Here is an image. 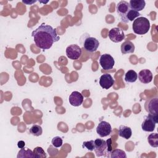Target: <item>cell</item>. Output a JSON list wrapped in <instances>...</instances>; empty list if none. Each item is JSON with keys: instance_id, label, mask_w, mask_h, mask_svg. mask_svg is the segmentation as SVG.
Masks as SVG:
<instances>
[{"instance_id": "obj_4", "label": "cell", "mask_w": 158, "mask_h": 158, "mask_svg": "<svg viewBox=\"0 0 158 158\" xmlns=\"http://www.w3.org/2000/svg\"><path fill=\"white\" fill-rule=\"evenodd\" d=\"M158 122V115H153L149 114L144 117V119L142 123L141 128L143 131L151 132L155 129L156 124Z\"/></svg>"}, {"instance_id": "obj_5", "label": "cell", "mask_w": 158, "mask_h": 158, "mask_svg": "<svg viewBox=\"0 0 158 158\" xmlns=\"http://www.w3.org/2000/svg\"><path fill=\"white\" fill-rule=\"evenodd\" d=\"M109 38L114 43H119L124 40L125 34L121 28L115 27L109 31Z\"/></svg>"}, {"instance_id": "obj_27", "label": "cell", "mask_w": 158, "mask_h": 158, "mask_svg": "<svg viewBox=\"0 0 158 158\" xmlns=\"http://www.w3.org/2000/svg\"><path fill=\"white\" fill-rule=\"evenodd\" d=\"M25 142L23 141H19V142H18V143H17V146L19 148H20V149H22V148H24V146H25Z\"/></svg>"}, {"instance_id": "obj_22", "label": "cell", "mask_w": 158, "mask_h": 158, "mask_svg": "<svg viewBox=\"0 0 158 158\" xmlns=\"http://www.w3.org/2000/svg\"><path fill=\"white\" fill-rule=\"evenodd\" d=\"M110 157L111 158H118V157H122V158H126L127 155L125 154V152L123 151V150L119 149H112V152H110Z\"/></svg>"}, {"instance_id": "obj_12", "label": "cell", "mask_w": 158, "mask_h": 158, "mask_svg": "<svg viewBox=\"0 0 158 158\" xmlns=\"http://www.w3.org/2000/svg\"><path fill=\"white\" fill-rule=\"evenodd\" d=\"M114 83V80L112 77L109 73L102 75L99 78V85L104 89H109L110 87L112 86Z\"/></svg>"}, {"instance_id": "obj_9", "label": "cell", "mask_w": 158, "mask_h": 158, "mask_svg": "<svg viewBox=\"0 0 158 158\" xmlns=\"http://www.w3.org/2000/svg\"><path fill=\"white\" fill-rule=\"evenodd\" d=\"M112 131V127L108 122L101 121L96 128V132L101 137H106L109 135Z\"/></svg>"}, {"instance_id": "obj_10", "label": "cell", "mask_w": 158, "mask_h": 158, "mask_svg": "<svg viewBox=\"0 0 158 158\" xmlns=\"http://www.w3.org/2000/svg\"><path fill=\"white\" fill-rule=\"evenodd\" d=\"M99 46V41L94 37H88L85 39L83 44V47L89 52H95Z\"/></svg>"}, {"instance_id": "obj_21", "label": "cell", "mask_w": 158, "mask_h": 158, "mask_svg": "<svg viewBox=\"0 0 158 158\" xmlns=\"http://www.w3.org/2000/svg\"><path fill=\"white\" fill-rule=\"evenodd\" d=\"M141 14L139 12H137V11H135L134 10L130 9L128 11V12L127 13V15H126L125 23H128L129 21H133V20L139 17V16Z\"/></svg>"}, {"instance_id": "obj_19", "label": "cell", "mask_w": 158, "mask_h": 158, "mask_svg": "<svg viewBox=\"0 0 158 158\" xmlns=\"http://www.w3.org/2000/svg\"><path fill=\"white\" fill-rule=\"evenodd\" d=\"M17 157V158H24V157L34 158L35 156L33 154V152L31 149H24V148H23L19 151Z\"/></svg>"}, {"instance_id": "obj_20", "label": "cell", "mask_w": 158, "mask_h": 158, "mask_svg": "<svg viewBox=\"0 0 158 158\" xmlns=\"http://www.w3.org/2000/svg\"><path fill=\"white\" fill-rule=\"evenodd\" d=\"M148 141L151 147L157 148L158 147V134L157 133H151L148 137Z\"/></svg>"}, {"instance_id": "obj_3", "label": "cell", "mask_w": 158, "mask_h": 158, "mask_svg": "<svg viewBox=\"0 0 158 158\" xmlns=\"http://www.w3.org/2000/svg\"><path fill=\"white\" fill-rule=\"evenodd\" d=\"M133 30L137 35H144L148 32L150 28V23L149 20L144 17H139L134 20Z\"/></svg>"}, {"instance_id": "obj_17", "label": "cell", "mask_w": 158, "mask_h": 158, "mask_svg": "<svg viewBox=\"0 0 158 158\" xmlns=\"http://www.w3.org/2000/svg\"><path fill=\"white\" fill-rule=\"evenodd\" d=\"M131 135L132 131L130 127L123 125H122L119 127L118 135L120 137H122L126 139H128L131 136Z\"/></svg>"}, {"instance_id": "obj_26", "label": "cell", "mask_w": 158, "mask_h": 158, "mask_svg": "<svg viewBox=\"0 0 158 158\" xmlns=\"http://www.w3.org/2000/svg\"><path fill=\"white\" fill-rule=\"evenodd\" d=\"M63 144L62 139L60 136H55L52 139V144L56 148L60 147Z\"/></svg>"}, {"instance_id": "obj_7", "label": "cell", "mask_w": 158, "mask_h": 158, "mask_svg": "<svg viewBox=\"0 0 158 158\" xmlns=\"http://www.w3.org/2000/svg\"><path fill=\"white\" fill-rule=\"evenodd\" d=\"M66 54L70 59L77 60L81 54V49L77 44H70L66 49Z\"/></svg>"}, {"instance_id": "obj_24", "label": "cell", "mask_w": 158, "mask_h": 158, "mask_svg": "<svg viewBox=\"0 0 158 158\" xmlns=\"http://www.w3.org/2000/svg\"><path fill=\"white\" fill-rule=\"evenodd\" d=\"M33 152L35 158H45L47 156L46 152L41 147H36Z\"/></svg>"}, {"instance_id": "obj_14", "label": "cell", "mask_w": 158, "mask_h": 158, "mask_svg": "<svg viewBox=\"0 0 158 158\" xmlns=\"http://www.w3.org/2000/svg\"><path fill=\"white\" fill-rule=\"evenodd\" d=\"M152 73L148 69H143L141 70L138 73L139 80L144 84L150 83L152 80Z\"/></svg>"}, {"instance_id": "obj_23", "label": "cell", "mask_w": 158, "mask_h": 158, "mask_svg": "<svg viewBox=\"0 0 158 158\" xmlns=\"http://www.w3.org/2000/svg\"><path fill=\"white\" fill-rule=\"evenodd\" d=\"M30 133L35 136H39L41 135L43 133V129L39 125H33L29 130Z\"/></svg>"}, {"instance_id": "obj_15", "label": "cell", "mask_w": 158, "mask_h": 158, "mask_svg": "<svg viewBox=\"0 0 158 158\" xmlns=\"http://www.w3.org/2000/svg\"><path fill=\"white\" fill-rule=\"evenodd\" d=\"M129 5L131 9L139 12L145 7L146 2L144 0H130Z\"/></svg>"}, {"instance_id": "obj_8", "label": "cell", "mask_w": 158, "mask_h": 158, "mask_svg": "<svg viewBox=\"0 0 158 158\" xmlns=\"http://www.w3.org/2000/svg\"><path fill=\"white\" fill-rule=\"evenodd\" d=\"M130 9L129 3L125 1H121L117 4L116 10L122 22L125 23L126 15Z\"/></svg>"}, {"instance_id": "obj_25", "label": "cell", "mask_w": 158, "mask_h": 158, "mask_svg": "<svg viewBox=\"0 0 158 158\" xmlns=\"http://www.w3.org/2000/svg\"><path fill=\"white\" fill-rule=\"evenodd\" d=\"M83 148H86L88 150L92 151L94 148V141L90 140L88 141H84L82 144Z\"/></svg>"}, {"instance_id": "obj_16", "label": "cell", "mask_w": 158, "mask_h": 158, "mask_svg": "<svg viewBox=\"0 0 158 158\" xmlns=\"http://www.w3.org/2000/svg\"><path fill=\"white\" fill-rule=\"evenodd\" d=\"M135 45L130 41H124L120 46L121 52L123 54L133 53L135 51Z\"/></svg>"}, {"instance_id": "obj_2", "label": "cell", "mask_w": 158, "mask_h": 158, "mask_svg": "<svg viewBox=\"0 0 158 158\" xmlns=\"http://www.w3.org/2000/svg\"><path fill=\"white\" fill-rule=\"evenodd\" d=\"M94 152L98 157H110L112 151L111 138L105 141L102 139H96L94 140Z\"/></svg>"}, {"instance_id": "obj_11", "label": "cell", "mask_w": 158, "mask_h": 158, "mask_svg": "<svg viewBox=\"0 0 158 158\" xmlns=\"http://www.w3.org/2000/svg\"><path fill=\"white\" fill-rule=\"evenodd\" d=\"M145 109L149 114L158 115V98L155 97L148 100L145 103Z\"/></svg>"}, {"instance_id": "obj_1", "label": "cell", "mask_w": 158, "mask_h": 158, "mask_svg": "<svg viewBox=\"0 0 158 158\" xmlns=\"http://www.w3.org/2000/svg\"><path fill=\"white\" fill-rule=\"evenodd\" d=\"M31 36L33 37L36 46L42 49L51 48L52 44L60 39L56 29L44 23H42L33 31Z\"/></svg>"}, {"instance_id": "obj_18", "label": "cell", "mask_w": 158, "mask_h": 158, "mask_svg": "<svg viewBox=\"0 0 158 158\" xmlns=\"http://www.w3.org/2000/svg\"><path fill=\"white\" fill-rule=\"evenodd\" d=\"M138 78L137 73L133 70H130L125 75V80L127 83H133Z\"/></svg>"}, {"instance_id": "obj_28", "label": "cell", "mask_w": 158, "mask_h": 158, "mask_svg": "<svg viewBox=\"0 0 158 158\" xmlns=\"http://www.w3.org/2000/svg\"><path fill=\"white\" fill-rule=\"evenodd\" d=\"M22 2H23V3H25V4H32L33 3H35V2H36V1H22Z\"/></svg>"}, {"instance_id": "obj_13", "label": "cell", "mask_w": 158, "mask_h": 158, "mask_svg": "<svg viewBox=\"0 0 158 158\" xmlns=\"http://www.w3.org/2000/svg\"><path fill=\"white\" fill-rule=\"evenodd\" d=\"M69 102L74 107H78L81 105L83 101V95L78 91H74L69 96Z\"/></svg>"}, {"instance_id": "obj_6", "label": "cell", "mask_w": 158, "mask_h": 158, "mask_svg": "<svg viewBox=\"0 0 158 158\" xmlns=\"http://www.w3.org/2000/svg\"><path fill=\"white\" fill-rule=\"evenodd\" d=\"M99 64L103 69L110 70L114 67L115 60L110 54H104L99 58Z\"/></svg>"}]
</instances>
